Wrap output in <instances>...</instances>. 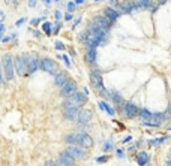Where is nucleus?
<instances>
[{
  "label": "nucleus",
  "mask_w": 171,
  "mask_h": 166,
  "mask_svg": "<svg viewBox=\"0 0 171 166\" xmlns=\"http://www.w3.org/2000/svg\"><path fill=\"white\" fill-rule=\"evenodd\" d=\"M140 111L141 109L138 108L135 103H132V102H128L123 106V114H125L126 117H129V118H134V117L140 115Z\"/></svg>",
  "instance_id": "0eeeda50"
},
{
  "label": "nucleus",
  "mask_w": 171,
  "mask_h": 166,
  "mask_svg": "<svg viewBox=\"0 0 171 166\" xmlns=\"http://www.w3.org/2000/svg\"><path fill=\"white\" fill-rule=\"evenodd\" d=\"M149 162V154L147 153H144V151H141L140 154L137 156V163L141 166H146V163Z\"/></svg>",
  "instance_id": "aec40b11"
},
{
  "label": "nucleus",
  "mask_w": 171,
  "mask_h": 166,
  "mask_svg": "<svg viewBox=\"0 0 171 166\" xmlns=\"http://www.w3.org/2000/svg\"><path fill=\"white\" fill-rule=\"evenodd\" d=\"M168 129H170V130H171V127H168Z\"/></svg>",
  "instance_id": "49530a36"
},
{
  "label": "nucleus",
  "mask_w": 171,
  "mask_h": 166,
  "mask_svg": "<svg viewBox=\"0 0 171 166\" xmlns=\"http://www.w3.org/2000/svg\"><path fill=\"white\" fill-rule=\"evenodd\" d=\"M111 148H113V144H111V142H107V144L104 145V150H105V151H107V150H111Z\"/></svg>",
  "instance_id": "2f4dec72"
},
{
  "label": "nucleus",
  "mask_w": 171,
  "mask_h": 166,
  "mask_svg": "<svg viewBox=\"0 0 171 166\" xmlns=\"http://www.w3.org/2000/svg\"><path fill=\"white\" fill-rule=\"evenodd\" d=\"M0 18H3V12H0ZM2 21V20H0Z\"/></svg>",
  "instance_id": "c03bdc74"
},
{
  "label": "nucleus",
  "mask_w": 171,
  "mask_h": 166,
  "mask_svg": "<svg viewBox=\"0 0 171 166\" xmlns=\"http://www.w3.org/2000/svg\"><path fill=\"white\" fill-rule=\"evenodd\" d=\"M90 82H92V85L95 87V89H98V90H105L104 89V81H102V75H101V72L99 70H92V73H90Z\"/></svg>",
  "instance_id": "423d86ee"
},
{
  "label": "nucleus",
  "mask_w": 171,
  "mask_h": 166,
  "mask_svg": "<svg viewBox=\"0 0 171 166\" xmlns=\"http://www.w3.org/2000/svg\"><path fill=\"white\" fill-rule=\"evenodd\" d=\"M75 6H77V5H75V2H69L68 5H66V8H68L69 12H74V11H75Z\"/></svg>",
  "instance_id": "393cba45"
},
{
  "label": "nucleus",
  "mask_w": 171,
  "mask_h": 166,
  "mask_svg": "<svg viewBox=\"0 0 171 166\" xmlns=\"http://www.w3.org/2000/svg\"><path fill=\"white\" fill-rule=\"evenodd\" d=\"M60 27H62V26H60V22H57L56 26L53 27V33H59V30H60Z\"/></svg>",
  "instance_id": "c85d7f7f"
},
{
  "label": "nucleus",
  "mask_w": 171,
  "mask_h": 166,
  "mask_svg": "<svg viewBox=\"0 0 171 166\" xmlns=\"http://www.w3.org/2000/svg\"><path fill=\"white\" fill-rule=\"evenodd\" d=\"M2 41H3V42H9V41H11V38H9V36H6V38H3Z\"/></svg>",
  "instance_id": "4c0bfd02"
},
{
  "label": "nucleus",
  "mask_w": 171,
  "mask_h": 166,
  "mask_svg": "<svg viewBox=\"0 0 171 166\" xmlns=\"http://www.w3.org/2000/svg\"><path fill=\"white\" fill-rule=\"evenodd\" d=\"M77 93V82L71 78L68 82L63 85V87H60V94L63 96V97H72L74 94Z\"/></svg>",
  "instance_id": "20e7f679"
},
{
  "label": "nucleus",
  "mask_w": 171,
  "mask_h": 166,
  "mask_svg": "<svg viewBox=\"0 0 171 166\" xmlns=\"http://www.w3.org/2000/svg\"><path fill=\"white\" fill-rule=\"evenodd\" d=\"M3 75H5V73H3V67H2V65H0V84L3 82Z\"/></svg>",
  "instance_id": "72a5a7b5"
},
{
  "label": "nucleus",
  "mask_w": 171,
  "mask_h": 166,
  "mask_svg": "<svg viewBox=\"0 0 171 166\" xmlns=\"http://www.w3.org/2000/svg\"><path fill=\"white\" fill-rule=\"evenodd\" d=\"M26 22V18H21L20 21H17V26H21V24H24Z\"/></svg>",
  "instance_id": "c9c22d12"
},
{
  "label": "nucleus",
  "mask_w": 171,
  "mask_h": 166,
  "mask_svg": "<svg viewBox=\"0 0 171 166\" xmlns=\"http://www.w3.org/2000/svg\"><path fill=\"white\" fill-rule=\"evenodd\" d=\"M167 138H159V139H155V141H150V144L152 145H158V144H162L164 141H165Z\"/></svg>",
  "instance_id": "a878e982"
},
{
  "label": "nucleus",
  "mask_w": 171,
  "mask_h": 166,
  "mask_svg": "<svg viewBox=\"0 0 171 166\" xmlns=\"http://www.w3.org/2000/svg\"><path fill=\"white\" fill-rule=\"evenodd\" d=\"M104 17H105V18H108L110 21L113 22V21H116V20H119L120 14H119V11H116L114 8H105V11H104Z\"/></svg>",
  "instance_id": "2eb2a0df"
},
{
  "label": "nucleus",
  "mask_w": 171,
  "mask_h": 166,
  "mask_svg": "<svg viewBox=\"0 0 171 166\" xmlns=\"http://www.w3.org/2000/svg\"><path fill=\"white\" fill-rule=\"evenodd\" d=\"M90 120H92V111L80 109V114H78V117H77V121L80 123V124H86V123H89Z\"/></svg>",
  "instance_id": "f8f14e48"
},
{
  "label": "nucleus",
  "mask_w": 171,
  "mask_h": 166,
  "mask_svg": "<svg viewBox=\"0 0 171 166\" xmlns=\"http://www.w3.org/2000/svg\"><path fill=\"white\" fill-rule=\"evenodd\" d=\"M59 166H75V159H72L68 153H62L60 157H59Z\"/></svg>",
  "instance_id": "9d476101"
},
{
  "label": "nucleus",
  "mask_w": 171,
  "mask_h": 166,
  "mask_svg": "<svg viewBox=\"0 0 171 166\" xmlns=\"http://www.w3.org/2000/svg\"><path fill=\"white\" fill-rule=\"evenodd\" d=\"M0 39H2V33H0Z\"/></svg>",
  "instance_id": "a18cd8bd"
},
{
  "label": "nucleus",
  "mask_w": 171,
  "mask_h": 166,
  "mask_svg": "<svg viewBox=\"0 0 171 166\" xmlns=\"http://www.w3.org/2000/svg\"><path fill=\"white\" fill-rule=\"evenodd\" d=\"M117 156H119V157H123V151H122V150H117Z\"/></svg>",
  "instance_id": "e433bc0d"
},
{
  "label": "nucleus",
  "mask_w": 171,
  "mask_h": 166,
  "mask_svg": "<svg viewBox=\"0 0 171 166\" xmlns=\"http://www.w3.org/2000/svg\"><path fill=\"white\" fill-rule=\"evenodd\" d=\"M41 69H42L44 72H47V73L54 75V77L59 73V65H57L54 60H51V58H42V60H41Z\"/></svg>",
  "instance_id": "f03ea898"
},
{
  "label": "nucleus",
  "mask_w": 171,
  "mask_h": 166,
  "mask_svg": "<svg viewBox=\"0 0 171 166\" xmlns=\"http://www.w3.org/2000/svg\"><path fill=\"white\" fill-rule=\"evenodd\" d=\"M164 120H165V114H161V112H158V114H153V117H152V120H150V121L159 126Z\"/></svg>",
  "instance_id": "412c9836"
},
{
  "label": "nucleus",
  "mask_w": 171,
  "mask_h": 166,
  "mask_svg": "<svg viewBox=\"0 0 171 166\" xmlns=\"http://www.w3.org/2000/svg\"><path fill=\"white\" fill-rule=\"evenodd\" d=\"M54 17H56L57 22H59V20H62V17H63V15H62V12H60V11H56V14H54Z\"/></svg>",
  "instance_id": "c756f323"
},
{
  "label": "nucleus",
  "mask_w": 171,
  "mask_h": 166,
  "mask_svg": "<svg viewBox=\"0 0 171 166\" xmlns=\"http://www.w3.org/2000/svg\"><path fill=\"white\" fill-rule=\"evenodd\" d=\"M2 67H3V73L8 81L14 79V73H15V65H14V57L11 54H5L2 58Z\"/></svg>",
  "instance_id": "f257e3e1"
},
{
  "label": "nucleus",
  "mask_w": 171,
  "mask_h": 166,
  "mask_svg": "<svg viewBox=\"0 0 171 166\" xmlns=\"http://www.w3.org/2000/svg\"><path fill=\"white\" fill-rule=\"evenodd\" d=\"M108 97L113 100L116 105H119V106H125V105H123V97H122V94H120L119 91H116V90L108 91Z\"/></svg>",
  "instance_id": "dca6fc26"
},
{
  "label": "nucleus",
  "mask_w": 171,
  "mask_h": 166,
  "mask_svg": "<svg viewBox=\"0 0 171 166\" xmlns=\"http://www.w3.org/2000/svg\"><path fill=\"white\" fill-rule=\"evenodd\" d=\"M3 32V24H0V33Z\"/></svg>",
  "instance_id": "37998d69"
},
{
  "label": "nucleus",
  "mask_w": 171,
  "mask_h": 166,
  "mask_svg": "<svg viewBox=\"0 0 171 166\" xmlns=\"http://www.w3.org/2000/svg\"><path fill=\"white\" fill-rule=\"evenodd\" d=\"M26 58H27V73L29 75L36 72L38 69H41V60L36 55H26Z\"/></svg>",
  "instance_id": "39448f33"
},
{
  "label": "nucleus",
  "mask_w": 171,
  "mask_h": 166,
  "mask_svg": "<svg viewBox=\"0 0 171 166\" xmlns=\"http://www.w3.org/2000/svg\"><path fill=\"white\" fill-rule=\"evenodd\" d=\"M29 5H30V6H36V2H33V0H32V2H29Z\"/></svg>",
  "instance_id": "a19ab883"
},
{
  "label": "nucleus",
  "mask_w": 171,
  "mask_h": 166,
  "mask_svg": "<svg viewBox=\"0 0 171 166\" xmlns=\"http://www.w3.org/2000/svg\"><path fill=\"white\" fill-rule=\"evenodd\" d=\"M167 166H171V157H170V160L167 162Z\"/></svg>",
  "instance_id": "79ce46f5"
},
{
  "label": "nucleus",
  "mask_w": 171,
  "mask_h": 166,
  "mask_svg": "<svg viewBox=\"0 0 171 166\" xmlns=\"http://www.w3.org/2000/svg\"><path fill=\"white\" fill-rule=\"evenodd\" d=\"M65 20H66V21H71V20H72V14H66V15H65Z\"/></svg>",
  "instance_id": "f704fd0d"
},
{
  "label": "nucleus",
  "mask_w": 171,
  "mask_h": 166,
  "mask_svg": "<svg viewBox=\"0 0 171 166\" xmlns=\"http://www.w3.org/2000/svg\"><path fill=\"white\" fill-rule=\"evenodd\" d=\"M63 109V115L66 120H77L78 114H80V108H62Z\"/></svg>",
  "instance_id": "9b49d317"
},
{
  "label": "nucleus",
  "mask_w": 171,
  "mask_h": 166,
  "mask_svg": "<svg viewBox=\"0 0 171 166\" xmlns=\"http://www.w3.org/2000/svg\"><path fill=\"white\" fill-rule=\"evenodd\" d=\"M63 60H65V63H66V66H71V60L68 58V55H60Z\"/></svg>",
  "instance_id": "7c9ffc66"
},
{
  "label": "nucleus",
  "mask_w": 171,
  "mask_h": 166,
  "mask_svg": "<svg viewBox=\"0 0 171 166\" xmlns=\"http://www.w3.org/2000/svg\"><path fill=\"white\" fill-rule=\"evenodd\" d=\"M14 65H15V72L20 77L27 73V58H26V55H17L14 58Z\"/></svg>",
  "instance_id": "7ed1b4c3"
},
{
  "label": "nucleus",
  "mask_w": 171,
  "mask_h": 166,
  "mask_svg": "<svg viewBox=\"0 0 171 166\" xmlns=\"http://www.w3.org/2000/svg\"><path fill=\"white\" fill-rule=\"evenodd\" d=\"M131 139H132V138H131V136H128V138H125V139H123V142H129Z\"/></svg>",
  "instance_id": "ea45409f"
},
{
  "label": "nucleus",
  "mask_w": 171,
  "mask_h": 166,
  "mask_svg": "<svg viewBox=\"0 0 171 166\" xmlns=\"http://www.w3.org/2000/svg\"><path fill=\"white\" fill-rule=\"evenodd\" d=\"M92 22H93V24H96L99 29H102V30H105V32L111 27V21H110L108 18H105V17H95Z\"/></svg>",
  "instance_id": "1a4fd4ad"
},
{
  "label": "nucleus",
  "mask_w": 171,
  "mask_h": 166,
  "mask_svg": "<svg viewBox=\"0 0 171 166\" xmlns=\"http://www.w3.org/2000/svg\"><path fill=\"white\" fill-rule=\"evenodd\" d=\"M80 138H81V148H90L92 145H93V139L90 138V135H87V133L81 132L80 133Z\"/></svg>",
  "instance_id": "f3484780"
},
{
  "label": "nucleus",
  "mask_w": 171,
  "mask_h": 166,
  "mask_svg": "<svg viewBox=\"0 0 171 166\" xmlns=\"http://www.w3.org/2000/svg\"><path fill=\"white\" fill-rule=\"evenodd\" d=\"M140 115H141L146 121H150V120H152V117H153V114H152L149 109H141V111H140Z\"/></svg>",
  "instance_id": "5701e85b"
},
{
  "label": "nucleus",
  "mask_w": 171,
  "mask_h": 166,
  "mask_svg": "<svg viewBox=\"0 0 171 166\" xmlns=\"http://www.w3.org/2000/svg\"><path fill=\"white\" fill-rule=\"evenodd\" d=\"M99 108H101V109H104V111H107L110 115H114V109L110 106V105H108V103H107V102H99Z\"/></svg>",
  "instance_id": "4be33fe9"
},
{
  "label": "nucleus",
  "mask_w": 171,
  "mask_h": 166,
  "mask_svg": "<svg viewBox=\"0 0 171 166\" xmlns=\"http://www.w3.org/2000/svg\"><path fill=\"white\" fill-rule=\"evenodd\" d=\"M56 48H57V49H60V51H63V49H65V45H63V42L57 41V42H56Z\"/></svg>",
  "instance_id": "cd10ccee"
},
{
  "label": "nucleus",
  "mask_w": 171,
  "mask_h": 166,
  "mask_svg": "<svg viewBox=\"0 0 171 166\" xmlns=\"http://www.w3.org/2000/svg\"><path fill=\"white\" fill-rule=\"evenodd\" d=\"M69 79H71V78H69V75L66 72H59L56 77H54V82H56V85H59V87H63Z\"/></svg>",
  "instance_id": "4468645a"
},
{
  "label": "nucleus",
  "mask_w": 171,
  "mask_h": 166,
  "mask_svg": "<svg viewBox=\"0 0 171 166\" xmlns=\"http://www.w3.org/2000/svg\"><path fill=\"white\" fill-rule=\"evenodd\" d=\"M42 30H44L47 34H51V33H53V26H51L50 22H44V26H42Z\"/></svg>",
  "instance_id": "b1692460"
},
{
  "label": "nucleus",
  "mask_w": 171,
  "mask_h": 166,
  "mask_svg": "<svg viewBox=\"0 0 171 166\" xmlns=\"http://www.w3.org/2000/svg\"><path fill=\"white\" fill-rule=\"evenodd\" d=\"M83 3H84V0H77L75 2V5H83Z\"/></svg>",
  "instance_id": "58836bf2"
},
{
  "label": "nucleus",
  "mask_w": 171,
  "mask_h": 166,
  "mask_svg": "<svg viewBox=\"0 0 171 166\" xmlns=\"http://www.w3.org/2000/svg\"><path fill=\"white\" fill-rule=\"evenodd\" d=\"M69 99L72 100V102H74V103H75V105L80 108L81 105L86 102V94H83V93H80V91H77V93H75L72 97H69Z\"/></svg>",
  "instance_id": "6ab92c4d"
},
{
  "label": "nucleus",
  "mask_w": 171,
  "mask_h": 166,
  "mask_svg": "<svg viewBox=\"0 0 171 166\" xmlns=\"http://www.w3.org/2000/svg\"><path fill=\"white\" fill-rule=\"evenodd\" d=\"M65 153H68L72 159H83V157H86L84 148H81V147H74V145L68 147V148L65 150Z\"/></svg>",
  "instance_id": "6e6552de"
},
{
  "label": "nucleus",
  "mask_w": 171,
  "mask_h": 166,
  "mask_svg": "<svg viewBox=\"0 0 171 166\" xmlns=\"http://www.w3.org/2000/svg\"><path fill=\"white\" fill-rule=\"evenodd\" d=\"M107 160H108V156H101V157H98V159H96V162H98V163H104V162H107Z\"/></svg>",
  "instance_id": "bb28decb"
},
{
  "label": "nucleus",
  "mask_w": 171,
  "mask_h": 166,
  "mask_svg": "<svg viewBox=\"0 0 171 166\" xmlns=\"http://www.w3.org/2000/svg\"><path fill=\"white\" fill-rule=\"evenodd\" d=\"M86 48H87V54H86L87 63L95 65V63H96V48H95V46H86Z\"/></svg>",
  "instance_id": "a211bd4d"
},
{
  "label": "nucleus",
  "mask_w": 171,
  "mask_h": 166,
  "mask_svg": "<svg viewBox=\"0 0 171 166\" xmlns=\"http://www.w3.org/2000/svg\"><path fill=\"white\" fill-rule=\"evenodd\" d=\"M65 141H66L68 144L74 145V147H80L81 145L80 133H71V135H66V136H65Z\"/></svg>",
  "instance_id": "ddd939ff"
},
{
  "label": "nucleus",
  "mask_w": 171,
  "mask_h": 166,
  "mask_svg": "<svg viewBox=\"0 0 171 166\" xmlns=\"http://www.w3.org/2000/svg\"><path fill=\"white\" fill-rule=\"evenodd\" d=\"M45 166H59V165H57L56 162H53V160H48L45 163Z\"/></svg>",
  "instance_id": "473e14b6"
}]
</instances>
